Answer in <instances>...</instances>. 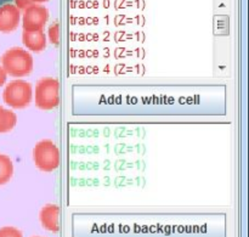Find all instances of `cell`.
Segmentation results:
<instances>
[{
  "mask_svg": "<svg viewBox=\"0 0 249 237\" xmlns=\"http://www.w3.org/2000/svg\"><path fill=\"white\" fill-rule=\"evenodd\" d=\"M6 79H7L6 73H5V71L2 70V67L0 66V88L4 87L5 83H6Z\"/></svg>",
  "mask_w": 249,
  "mask_h": 237,
  "instance_id": "obj_14",
  "label": "cell"
},
{
  "mask_svg": "<svg viewBox=\"0 0 249 237\" xmlns=\"http://www.w3.org/2000/svg\"><path fill=\"white\" fill-rule=\"evenodd\" d=\"M33 4V0H15V6H16L19 11H24L27 7L32 6Z\"/></svg>",
  "mask_w": 249,
  "mask_h": 237,
  "instance_id": "obj_13",
  "label": "cell"
},
{
  "mask_svg": "<svg viewBox=\"0 0 249 237\" xmlns=\"http://www.w3.org/2000/svg\"><path fill=\"white\" fill-rule=\"evenodd\" d=\"M49 19V10L41 4H33L21 15L23 31H43Z\"/></svg>",
  "mask_w": 249,
  "mask_h": 237,
  "instance_id": "obj_5",
  "label": "cell"
},
{
  "mask_svg": "<svg viewBox=\"0 0 249 237\" xmlns=\"http://www.w3.org/2000/svg\"><path fill=\"white\" fill-rule=\"evenodd\" d=\"M9 1V0H0V6H1L2 4H5V2H7Z\"/></svg>",
  "mask_w": 249,
  "mask_h": 237,
  "instance_id": "obj_16",
  "label": "cell"
},
{
  "mask_svg": "<svg viewBox=\"0 0 249 237\" xmlns=\"http://www.w3.org/2000/svg\"><path fill=\"white\" fill-rule=\"evenodd\" d=\"M22 43L32 53H41L48 46V39L44 31H23Z\"/></svg>",
  "mask_w": 249,
  "mask_h": 237,
  "instance_id": "obj_7",
  "label": "cell"
},
{
  "mask_svg": "<svg viewBox=\"0 0 249 237\" xmlns=\"http://www.w3.org/2000/svg\"><path fill=\"white\" fill-rule=\"evenodd\" d=\"M33 162L41 172H55L61 163L60 148L50 139L38 141L33 148Z\"/></svg>",
  "mask_w": 249,
  "mask_h": 237,
  "instance_id": "obj_4",
  "label": "cell"
},
{
  "mask_svg": "<svg viewBox=\"0 0 249 237\" xmlns=\"http://www.w3.org/2000/svg\"><path fill=\"white\" fill-rule=\"evenodd\" d=\"M0 62H1L0 66L5 71L6 75L17 79L29 75L34 68V58L32 54L26 49L18 46L5 51L1 55Z\"/></svg>",
  "mask_w": 249,
  "mask_h": 237,
  "instance_id": "obj_1",
  "label": "cell"
},
{
  "mask_svg": "<svg viewBox=\"0 0 249 237\" xmlns=\"http://www.w3.org/2000/svg\"><path fill=\"white\" fill-rule=\"evenodd\" d=\"M2 101L12 109H26L33 101V87L27 80H11L2 90Z\"/></svg>",
  "mask_w": 249,
  "mask_h": 237,
  "instance_id": "obj_3",
  "label": "cell"
},
{
  "mask_svg": "<svg viewBox=\"0 0 249 237\" xmlns=\"http://www.w3.org/2000/svg\"><path fill=\"white\" fill-rule=\"evenodd\" d=\"M33 237H43V236H33Z\"/></svg>",
  "mask_w": 249,
  "mask_h": 237,
  "instance_id": "obj_17",
  "label": "cell"
},
{
  "mask_svg": "<svg viewBox=\"0 0 249 237\" xmlns=\"http://www.w3.org/2000/svg\"><path fill=\"white\" fill-rule=\"evenodd\" d=\"M33 95L39 109L53 111L60 105V82L53 77L40 78L36 82Z\"/></svg>",
  "mask_w": 249,
  "mask_h": 237,
  "instance_id": "obj_2",
  "label": "cell"
},
{
  "mask_svg": "<svg viewBox=\"0 0 249 237\" xmlns=\"http://www.w3.org/2000/svg\"><path fill=\"white\" fill-rule=\"evenodd\" d=\"M46 39L50 41L53 45H58L60 43V24L58 22H53L50 24L48 29V36H46Z\"/></svg>",
  "mask_w": 249,
  "mask_h": 237,
  "instance_id": "obj_11",
  "label": "cell"
},
{
  "mask_svg": "<svg viewBox=\"0 0 249 237\" xmlns=\"http://www.w3.org/2000/svg\"><path fill=\"white\" fill-rule=\"evenodd\" d=\"M0 237H23V235L15 226H2L0 228Z\"/></svg>",
  "mask_w": 249,
  "mask_h": 237,
  "instance_id": "obj_12",
  "label": "cell"
},
{
  "mask_svg": "<svg viewBox=\"0 0 249 237\" xmlns=\"http://www.w3.org/2000/svg\"><path fill=\"white\" fill-rule=\"evenodd\" d=\"M58 216H60V208L57 204H46L41 208L39 219H40L41 226L50 233H57L58 231Z\"/></svg>",
  "mask_w": 249,
  "mask_h": 237,
  "instance_id": "obj_8",
  "label": "cell"
},
{
  "mask_svg": "<svg viewBox=\"0 0 249 237\" xmlns=\"http://www.w3.org/2000/svg\"><path fill=\"white\" fill-rule=\"evenodd\" d=\"M17 124V116L12 109L0 105V134L11 131Z\"/></svg>",
  "mask_w": 249,
  "mask_h": 237,
  "instance_id": "obj_9",
  "label": "cell"
},
{
  "mask_svg": "<svg viewBox=\"0 0 249 237\" xmlns=\"http://www.w3.org/2000/svg\"><path fill=\"white\" fill-rule=\"evenodd\" d=\"M21 23V11L11 2L0 6V33H12Z\"/></svg>",
  "mask_w": 249,
  "mask_h": 237,
  "instance_id": "obj_6",
  "label": "cell"
},
{
  "mask_svg": "<svg viewBox=\"0 0 249 237\" xmlns=\"http://www.w3.org/2000/svg\"><path fill=\"white\" fill-rule=\"evenodd\" d=\"M14 175V163L9 156L0 153V186L7 184Z\"/></svg>",
  "mask_w": 249,
  "mask_h": 237,
  "instance_id": "obj_10",
  "label": "cell"
},
{
  "mask_svg": "<svg viewBox=\"0 0 249 237\" xmlns=\"http://www.w3.org/2000/svg\"><path fill=\"white\" fill-rule=\"evenodd\" d=\"M49 1V0H33L34 4H43V2Z\"/></svg>",
  "mask_w": 249,
  "mask_h": 237,
  "instance_id": "obj_15",
  "label": "cell"
}]
</instances>
